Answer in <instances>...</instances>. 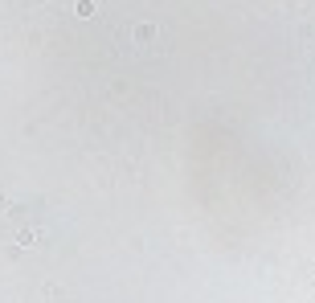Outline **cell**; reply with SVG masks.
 Masks as SVG:
<instances>
[{"mask_svg":"<svg viewBox=\"0 0 315 303\" xmlns=\"http://www.w3.org/2000/svg\"><path fill=\"white\" fill-rule=\"evenodd\" d=\"M151 37H156V29H151V25H139V29H135V41H139V45H147Z\"/></svg>","mask_w":315,"mask_h":303,"instance_id":"1","label":"cell"},{"mask_svg":"<svg viewBox=\"0 0 315 303\" xmlns=\"http://www.w3.org/2000/svg\"><path fill=\"white\" fill-rule=\"evenodd\" d=\"M78 17H95V4H90V0H78Z\"/></svg>","mask_w":315,"mask_h":303,"instance_id":"2","label":"cell"}]
</instances>
